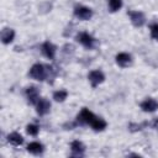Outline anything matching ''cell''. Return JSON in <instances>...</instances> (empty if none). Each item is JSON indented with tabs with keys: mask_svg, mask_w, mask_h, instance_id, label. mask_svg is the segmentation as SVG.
Here are the masks:
<instances>
[{
	"mask_svg": "<svg viewBox=\"0 0 158 158\" xmlns=\"http://www.w3.org/2000/svg\"><path fill=\"white\" fill-rule=\"evenodd\" d=\"M28 75L35 80L43 81L44 79H47V67L41 64V63H36L31 67V69L28 72Z\"/></svg>",
	"mask_w": 158,
	"mask_h": 158,
	"instance_id": "cell-1",
	"label": "cell"
},
{
	"mask_svg": "<svg viewBox=\"0 0 158 158\" xmlns=\"http://www.w3.org/2000/svg\"><path fill=\"white\" fill-rule=\"evenodd\" d=\"M73 14L77 19L81 20V21H88L93 17V10L90 7H86V6H83V5L75 6L74 10H73Z\"/></svg>",
	"mask_w": 158,
	"mask_h": 158,
	"instance_id": "cell-2",
	"label": "cell"
},
{
	"mask_svg": "<svg viewBox=\"0 0 158 158\" xmlns=\"http://www.w3.org/2000/svg\"><path fill=\"white\" fill-rule=\"evenodd\" d=\"M130 20H131V23L135 26V27H142L144 23H146V16L142 11H137V10H130L127 12Z\"/></svg>",
	"mask_w": 158,
	"mask_h": 158,
	"instance_id": "cell-3",
	"label": "cell"
},
{
	"mask_svg": "<svg viewBox=\"0 0 158 158\" xmlns=\"http://www.w3.org/2000/svg\"><path fill=\"white\" fill-rule=\"evenodd\" d=\"M95 117H96V115H94L89 109L83 107L81 111L77 116V122H78V125H89L90 126V123L93 122V120Z\"/></svg>",
	"mask_w": 158,
	"mask_h": 158,
	"instance_id": "cell-4",
	"label": "cell"
},
{
	"mask_svg": "<svg viewBox=\"0 0 158 158\" xmlns=\"http://www.w3.org/2000/svg\"><path fill=\"white\" fill-rule=\"evenodd\" d=\"M75 38L83 47H85L88 49H91L95 44V38L91 35H89L88 32H79Z\"/></svg>",
	"mask_w": 158,
	"mask_h": 158,
	"instance_id": "cell-5",
	"label": "cell"
},
{
	"mask_svg": "<svg viewBox=\"0 0 158 158\" xmlns=\"http://www.w3.org/2000/svg\"><path fill=\"white\" fill-rule=\"evenodd\" d=\"M88 79L91 84L93 88H96L98 85H100L104 80H105V74L99 70V69H95V70H91L89 74H88Z\"/></svg>",
	"mask_w": 158,
	"mask_h": 158,
	"instance_id": "cell-6",
	"label": "cell"
},
{
	"mask_svg": "<svg viewBox=\"0 0 158 158\" xmlns=\"http://www.w3.org/2000/svg\"><path fill=\"white\" fill-rule=\"evenodd\" d=\"M35 106H36V112L40 116L47 115L49 112V110H51V102L46 98H40V100L37 101V104Z\"/></svg>",
	"mask_w": 158,
	"mask_h": 158,
	"instance_id": "cell-7",
	"label": "cell"
},
{
	"mask_svg": "<svg viewBox=\"0 0 158 158\" xmlns=\"http://www.w3.org/2000/svg\"><path fill=\"white\" fill-rule=\"evenodd\" d=\"M25 94H26L27 102H28L30 105H36L37 101L40 100V93H38V89H37L36 86H33V85L28 86V88L26 89Z\"/></svg>",
	"mask_w": 158,
	"mask_h": 158,
	"instance_id": "cell-8",
	"label": "cell"
},
{
	"mask_svg": "<svg viewBox=\"0 0 158 158\" xmlns=\"http://www.w3.org/2000/svg\"><path fill=\"white\" fill-rule=\"evenodd\" d=\"M139 106L144 112H154L158 110V101L153 98H147L139 104Z\"/></svg>",
	"mask_w": 158,
	"mask_h": 158,
	"instance_id": "cell-9",
	"label": "cell"
},
{
	"mask_svg": "<svg viewBox=\"0 0 158 158\" xmlns=\"http://www.w3.org/2000/svg\"><path fill=\"white\" fill-rule=\"evenodd\" d=\"M42 53H43V56H44L46 58H48V59H54L56 53H57V47H56L52 42L46 41V42H43V44H42Z\"/></svg>",
	"mask_w": 158,
	"mask_h": 158,
	"instance_id": "cell-10",
	"label": "cell"
},
{
	"mask_svg": "<svg viewBox=\"0 0 158 158\" xmlns=\"http://www.w3.org/2000/svg\"><path fill=\"white\" fill-rule=\"evenodd\" d=\"M115 60H116V64H117L118 67L126 68V67L131 65V63H132V57H131V54H128V53H126V52H121V53L116 54Z\"/></svg>",
	"mask_w": 158,
	"mask_h": 158,
	"instance_id": "cell-11",
	"label": "cell"
},
{
	"mask_svg": "<svg viewBox=\"0 0 158 158\" xmlns=\"http://www.w3.org/2000/svg\"><path fill=\"white\" fill-rule=\"evenodd\" d=\"M70 151H72V154L75 156V157H81L85 152V146L83 142L75 139L70 143Z\"/></svg>",
	"mask_w": 158,
	"mask_h": 158,
	"instance_id": "cell-12",
	"label": "cell"
},
{
	"mask_svg": "<svg viewBox=\"0 0 158 158\" xmlns=\"http://www.w3.org/2000/svg\"><path fill=\"white\" fill-rule=\"evenodd\" d=\"M0 38H1V42L4 44H10L14 41V38H15V31L12 28H10V27H5L1 31Z\"/></svg>",
	"mask_w": 158,
	"mask_h": 158,
	"instance_id": "cell-13",
	"label": "cell"
},
{
	"mask_svg": "<svg viewBox=\"0 0 158 158\" xmlns=\"http://www.w3.org/2000/svg\"><path fill=\"white\" fill-rule=\"evenodd\" d=\"M7 142L14 147H19L23 143V137L19 132H11L7 135Z\"/></svg>",
	"mask_w": 158,
	"mask_h": 158,
	"instance_id": "cell-14",
	"label": "cell"
},
{
	"mask_svg": "<svg viewBox=\"0 0 158 158\" xmlns=\"http://www.w3.org/2000/svg\"><path fill=\"white\" fill-rule=\"evenodd\" d=\"M26 149H27V152H30V153H32V154H35V156H38V154H42V153H43L44 147H43L42 143L35 141V142L28 143Z\"/></svg>",
	"mask_w": 158,
	"mask_h": 158,
	"instance_id": "cell-15",
	"label": "cell"
},
{
	"mask_svg": "<svg viewBox=\"0 0 158 158\" xmlns=\"http://www.w3.org/2000/svg\"><path fill=\"white\" fill-rule=\"evenodd\" d=\"M106 126H107V122H106L104 118L98 117V116H96V117L93 120V122L90 123V127H91L94 131H96V132L104 131V130L106 128Z\"/></svg>",
	"mask_w": 158,
	"mask_h": 158,
	"instance_id": "cell-16",
	"label": "cell"
},
{
	"mask_svg": "<svg viewBox=\"0 0 158 158\" xmlns=\"http://www.w3.org/2000/svg\"><path fill=\"white\" fill-rule=\"evenodd\" d=\"M67 98H68V91L64 89H60V90H57L53 93V99L57 102H63Z\"/></svg>",
	"mask_w": 158,
	"mask_h": 158,
	"instance_id": "cell-17",
	"label": "cell"
},
{
	"mask_svg": "<svg viewBox=\"0 0 158 158\" xmlns=\"http://www.w3.org/2000/svg\"><path fill=\"white\" fill-rule=\"evenodd\" d=\"M122 7V0H109V9L111 12H116Z\"/></svg>",
	"mask_w": 158,
	"mask_h": 158,
	"instance_id": "cell-18",
	"label": "cell"
},
{
	"mask_svg": "<svg viewBox=\"0 0 158 158\" xmlns=\"http://www.w3.org/2000/svg\"><path fill=\"white\" fill-rule=\"evenodd\" d=\"M46 67H47V79H48V81H49V79L53 80L58 74V69L54 65H46Z\"/></svg>",
	"mask_w": 158,
	"mask_h": 158,
	"instance_id": "cell-19",
	"label": "cell"
},
{
	"mask_svg": "<svg viewBox=\"0 0 158 158\" xmlns=\"http://www.w3.org/2000/svg\"><path fill=\"white\" fill-rule=\"evenodd\" d=\"M26 132L30 135V136H37L38 132H40V127L35 123H30L26 126Z\"/></svg>",
	"mask_w": 158,
	"mask_h": 158,
	"instance_id": "cell-20",
	"label": "cell"
},
{
	"mask_svg": "<svg viewBox=\"0 0 158 158\" xmlns=\"http://www.w3.org/2000/svg\"><path fill=\"white\" fill-rule=\"evenodd\" d=\"M148 123L147 122H144V123H130L128 125V130L131 131V132H138V131H141L144 126H147Z\"/></svg>",
	"mask_w": 158,
	"mask_h": 158,
	"instance_id": "cell-21",
	"label": "cell"
},
{
	"mask_svg": "<svg viewBox=\"0 0 158 158\" xmlns=\"http://www.w3.org/2000/svg\"><path fill=\"white\" fill-rule=\"evenodd\" d=\"M149 31H151V37L153 40H158V22H153L149 26Z\"/></svg>",
	"mask_w": 158,
	"mask_h": 158,
	"instance_id": "cell-22",
	"label": "cell"
},
{
	"mask_svg": "<svg viewBox=\"0 0 158 158\" xmlns=\"http://www.w3.org/2000/svg\"><path fill=\"white\" fill-rule=\"evenodd\" d=\"M152 126H153V128H156V130L158 131V117H156V118L153 120V122H152Z\"/></svg>",
	"mask_w": 158,
	"mask_h": 158,
	"instance_id": "cell-23",
	"label": "cell"
}]
</instances>
